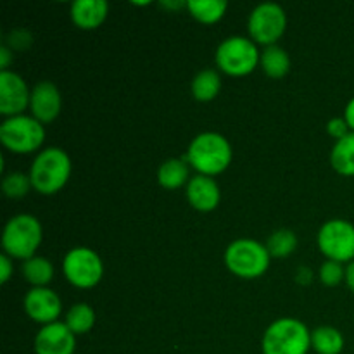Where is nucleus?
I'll return each instance as SVG.
<instances>
[{"mask_svg":"<svg viewBox=\"0 0 354 354\" xmlns=\"http://www.w3.org/2000/svg\"><path fill=\"white\" fill-rule=\"evenodd\" d=\"M187 162L206 176L223 173L232 162V147L227 138L214 131L201 133L190 142L185 154Z\"/></svg>","mask_w":354,"mask_h":354,"instance_id":"1","label":"nucleus"},{"mask_svg":"<svg viewBox=\"0 0 354 354\" xmlns=\"http://www.w3.org/2000/svg\"><path fill=\"white\" fill-rule=\"evenodd\" d=\"M71 175V159L62 149L50 147L37 156L30 169L31 185L44 196L59 192Z\"/></svg>","mask_w":354,"mask_h":354,"instance_id":"2","label":"nucleus"},{"mask_svg":"<svg viewBox=\"0 0 354 354\" xmlns=\"http://www.w3.org/2000/svg\"><path fill=\"white\" fill-rule=\"evenodd\" d=\"M261 346L263 354H308L311 334L303 322L280 318L266 328Z\"/></svg>","mask_w":354,"mask_h":354,"instance_id":"3","label":"nucleus"},{"mask_svg":"<svg viewBox=\"0 0 354 354\" xmlns=\"http://www.w3.org/2000/svg\"><path fill=\"white\" fill-rule=\"evenodd\" d=\"M44 230L40 221L31 214H17L7 221L2 234V248L9 258L28 259L35 258L40 248Z\"/></svg>","mask_w":354,"mask_h":354,"instance_id":"4","label":"nucleus"},{"mask_svg":"<svg viewBox=\"0 0 354 354\" xmlns=\"http://www.w3.org/2000/svg\"><path fill=\"white\" fill-rule=\"evenodd\" d=\"M270 252L266 245L259 244L249 239L232 242L225 252V263L227 268L241 279H258L268 270L270 266Z\"/></svg>","mask_w":354,"mask_h":354,"instance_id":"5","label":"nucleus"},{"mask_svg":"<svg viewBox=\"0 0 354 354\" xmlns=\"http://www.w3.org/2000/svg\"><path fill=\"white\" fill-rule=\"evenodd\" d=\"M45 140L44 124L31 116L7 118L0 124V142L14 154H28L41 147Z\"/></svg>","mask_w":354,"mask_h":354,"instance_id":"6","label":"nucleus"},{"mask_svg":"<svg viewBox=\"0 0 354 354\" xmlns=\"http://www.w3.org/2000/svg\"><path fill=\"white\" fill-rule=\"evenodd\" d=\"M261 61L254 41L245 37H230L216 50V66L230 76H245Z\"/></svg>","mask_w":354,"mask_h":354,"instance_id":"7","label":"nucleus"},{"mask_svg":"<svg viewBox=\"0 0 354 354\" xmlns=\"http://www.w3.org/2000/svg\"><path fill=\"white\" fill-rule=\"evenodd\" d=\"M62 272L78 289H92L102 280L104 265L95 251L88 248H75L64 256Z\"/></svg>","mask_w":354,"mask_h":354,"instance_id":"8","label":"nucleus"},{"mask_svg":"<svg viewBox=\"0 0 354 354\" xmlns=\"http://www.w3.org/2000/svg\"><path fill=\"white\" fill-rule=\"evenodd\" d=\"M318 249L328 259L351 263L354 259V227L346 220H330L318 232Z\"/></svg>","mask_w":354,"mask_h":354,"instance_id":"9","label":"nucleus"},{"mask_svg":"<svg viewBox=\"0 0 354 354\" xmlns=\"http://www.w3.org/2000/svg\"><path fill=\"white\" fill-rule=\"evenodd\" d=\"M249 35L261 45H275L287 26L286 12L277 3H261L249 16Z\"/></svg>","mask_w":354,"mask_h":354,"instance_id":"10","label":"nucleus"},{"mask_svg":"<svg viewBox=\"0 0 354 354\" xmlns=\"http://www.w3.org/2000/svg\"><path fill=\"white\" fill-rule=\"evenodd\" d=\"M31 102V92L19 75L12 71L0 73V113L3 116H21Z\"/></svg>","mask_w":354,"mask_h":354,"instance_id":"11","label":"nucleus"},{"mask_svg":"<svg viewBox=\"0 0 354 354\" xmlns=\"http://www.w3.org/2000/svg\"><path fill=\"white\" fill-rule=\"evenodd\" d=\"M23 304L28 317L37 324H41L44 327L55 324L62 311L59 296L47 287H33L31 290H28Z\"/></svg>","mask_w":354,"mask_h":354,"instance_id":"12","label":"nucleus"},{"mask_svg":"<svg viewBox=\"0 0 354 354\" xmlns=\"http://www.w3.org/2000/svg\"><path fill=\"white\" fill-rule=\"evenodd\" d=\"M76 339L68 325L55 322L45 325L35 337L37 354H75Z\"/></svg>","mask_w":354,"mask_h":354,"instance_id":"13","label":"nucleus"},{"mask_svg":"<svg viewBox=\"0 0 354 354\" xmlns=\"http://www.w3.org/2000/svg\"><path fill=\"white\" fill-rule=\"evenodd\" d=\"M31 113L35 120L50 123L61 113V93L52 82H40L31 92Z\"/></svg>","mask_w":354,"mask_h":354,"instance_id":"14","label":"nucleus"},{"mask_svg":"<svg viewBox=\"0 0 354 354\" xmlns=\"http://www.w3.org/2000/svg\"><path fill=\"white\" fill-rule=\"evenodd\" d=\"M187 199L194 209L201 211V213H209V211L216 209L218 204H220V187L211 176L197 175L192 180H189Z\"/></svg>","mask_w":354,"mask_h":354,"instance_id":"15","label":"nucleus"},{"mask_svg":"<svg viewBox=\"0 0 354 354\" xmlns=\"http://www.w3.org/2000/svg\"><path fill=\"white\" fill-rule=\"evenodd\" d=\"M107 10L106 0H76L71 6V19L82 30H95L104 23Z\"/></svg>","mask_w":354,"mask_h":354,"instance_id":"16","label":"nucleus"},{"mask_svg":"<svg viewBox=\"0 0 354 354\" xmlns=\"http://www.w3.org/2000/svg\"><path fill=\"white\" fill-rule=\"evenodd\" d=\"M330 162L339 175L354 176V131L335 142Z\"/></svg>","mask_w":354,"mask_h":354,"instance_id":"17","label":"nucleus"},{"mask_svg":"<svg viewBox=\"0 0 354 354\" xmlns=\"http://www.w3.org/2000/svg\"><path fill=\"white\" fill-rule=\"evenodd\" d=\"M228 3L225 0H189L187 9L194 19L203 24H214L225 16Z\"/></svg>","mask_w":354,"mask_h":354,"instance_id":"18","label":"nucleus"},{"mask_svg":"<svg viewBox=\"0 0 354 354\" xmlns=\"http://www.w3.org/2000/svg\"><path fill=\"white\" fill-rule=\"evenodd\" d=\"M311 348L318 354H341L344 349V337L334 327H318L311 332Z\"/></svg>","mask_w":354,"mask_h":354,"instance_id":"19","label":"nucleus"},{"mask_svg":"<svg viewBox=\"0 0 354 354\" xmlns=\"http://www.w3.org/2000/svg\"><path fill=\"white\" fill-rule=\"evenodd\" d=\"M158 180L168 190L180 189L189 180V166L185 159H169L159 166Z\"/></svg>","mask_w":354,"mask_h":354,"instance_id":"20","label":"nucleus"},{"mask_svg":"<svg viewBox=\"0 0 354 354\" xmlns=\"http://www.w3.org/2000/svg\"><path fill=\"white\" fill-rule=\"evenodd\" d=\"M220 90L221 78L214 69H204L192 82V95L199 102H209L220 93Z\"/></svg>","mask_w":354,"mask_h":354,"instance_id":"21","label":"nucleus"},{"mask_svg":"<svg viewBox=\"0 0 354 354\" xmlns=\"http://www.w3.org/2000/svg\"><path fill=\"white\" fill-rule=\"evenodd\" d=\"M261 66L265 73L272 78H283L290 69V59L283 48L270 45L261 54Z\"/></svg>","mask_w":354,"mask_h":354,"instance_id":"22","label":"nucleus"},{"mask_svg":"<svg viewBox=\"0 0 354 354\" xmlns=\"http://www.w3.org/2000/svg\"><path fill=\"white\" fill-rule=\"evenodd\" d=\"M23 275L33 287H45L54 279V266L47 258L35 256L23 263Z\"/></svg>","mask_w":354,"mask_h":354,"instance_id":"23","label":"nucleus"},{"mask_svg":"<svg viewBox=\"0 0 354 354\" xmlns=\"http://www.w3.org/2000/svg\"><path fill=\"white\" fill-rule=\"evenodd\" d=\"M64 324L75 335H83L92 330L95 325V311L88 304L78 303L69 308Z\"/></svg>","mask_w":354,"mask_h":354,"instance_id":"24","label":"nucleus"},{"mask_svg":"<svg viewBox=\"0 0 354 354\" xmlns=\"http://www.w3.org/2000/svg\"><path fill=\"white\" fill-rule=\"evenodd\" d=\"M296 248L297 237L290 230L273 232L268 239V244H266V249H268L270 256H273V258H287V256L296 251Z\"/></svg>","mask_w":354,"mask_h":354,"instance_id":"25","label":"nucleus"},{"mask_svg":"<svg viewBox=\"0 0 354 354\" xmlns=\"http://www.w3.org/2000/svg\"><path fill=\"white\" fill-rule=\"evenodd\" d=\"M31 178L24 173H10L2 180V190L9 199H21L31 189Z\"/></svg>","mask_w":354,"mask_h":354,"instance_id":"26","label":"nucleus"},{"mask_svg":"<svg viewBox=\"0 0 354 354\" xmlns=\"http://www.w3.org/2000/svg\"><path fill=\"white\" fill-rule=\"evenodd\" d=\"M346 279V270L342 268L341 263L337 261H325L320 268V280L325 283L327 287H335Z\"/></svg>","mask_w":354,"mask_h":354,"instance_id":"27","label":"nucleus"},{"mask_svg":"<svg viewBox=\"0 0 354 354\" xmlns=\"http://www.w3.org/2000/svg\"><path fill=\"white\" fill-rule=\"evenodd\" d=\"M327 131H328V135H330V137L337 138V140H341V138H344L346 135L351 133L344 118H334V120L328 121Z\"/></svg>","mask_w":354,"mask_h":354,"instance_id":"28","label":"nucleus"},{"mask_svg":"<svg viewBox=\"0 0 354 354\" xmlns=\"http://www.w3.org/2000/svg\"><path fill=\"white\" fill-rule=\"evenodd\" d=\"M31 37L26 31H14L10 33V45H14L16 48H26L30 47Z\"/></svg>","mask_w":354,"mask_h":354,"instance_id":"29","label":"nucleus"},{"mask_svg":"<svg viewBox=\"0 0 354 354\" xmlns=\"http://www.w3.org/2000/svg\"><path fill=\"white\" fill-rule=\"evenodd\" d=\"M0 270H2V273H0V283H7L10 275H12V261H10V258L7 254L0 256Z\"/></svg>","mask_w":354,"mask_h":354,"instance_id":"30","label":"nucleus"},{"mask_svg":"<svg viewBox=\"0 0 354 354\" xmlns=\"http://www.w3.org/2000/svg\"><path fill=\"white\" fill-rule=\"evenodd\" d=\"M12 52L3 45V47L0 48V68H2V71H7V68H9V64L12 62Z\"/></svg>","mask_w":354,"mask_h":354,"instance_id":"31","label":"nucleus"},{"mask_svg":"<svg viewBox=\"0 0 354 354\" xmlns=\"http://www.w3.org/2000/svg\"><path fill=\"white\" fill-rule=\"evenodd\" d=\"M311 279H313V272H311L310 268H306V266H301L299 270H297V282L299 283H310Z\"/></svg>","mask_w":354,"mask_h":354,"instance_id":"32","label":"nucleus"},{"mask_svg":"<svg viewBox=\"0 0 354 354\" xmlns=\"http://www.w3.org/2000/svg\"><path fill=\"white\" fill-rule=\"evenodd\" d=\"M344 120H346V123H348V127L354 131V97L351 100H349L348 106H346Z\"/></svg>","mask_w":354,"mask_h":354,"instance_id":"33","label":"nucleus"},{"mask_svg":"<svg viewBox=\"0 0 354 354\" xmlns=\"http://www.w3.org/2000/svg\"><path fill=\"white\" fill-rule=\"evenodd\" d=\"M346 283L354 292V261L349 263L348 268H346Z\"/></svg>","mask_w":354,"mask_h":354,"instance_id":"34","label":"nucleus"},{"mask_svg":"<svg viewBox=\"0 0 354 354\" xmlns=\"http://www.w3.org/2000/svg\"><path fill=\"white\" fill-rule=\"evenodd\" d=\"M162 7H166V9H180V7H187V2H161Z\"/></svg>","mask_w":354,"mask_h":354,"instance_id":"35","label":"nucleus"}]
</instances>
